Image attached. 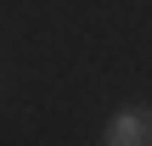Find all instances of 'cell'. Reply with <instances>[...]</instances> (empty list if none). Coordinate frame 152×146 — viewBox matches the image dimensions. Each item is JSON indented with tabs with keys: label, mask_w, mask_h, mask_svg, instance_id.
Returning a JSON list of instances; mask_svg holds the SVG:
<instances>
[{
	"label": "cell",
	"mask_w": 152,
	"mask_h": 146,
	"mask_svg": "<svg viewBox=\"0 0 152 146\" xmlns=\"http://www.w3.org/2000/svg\"><path fill=\"white\" fill-rule=\"evenodd\" d=\"M102 146H152V107H124L107 124V141Z\"/></svg>",
	"instance_id": "obj_1"
}]
</instances>
